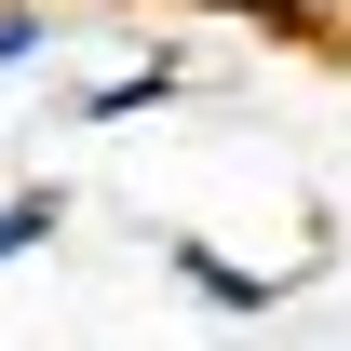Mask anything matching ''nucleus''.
<instances>
[{"mask_svg":"<svg viewBox=\"0 0 351 351\" xmlns=\"http://www.w3.org/2000/svg\"><path fill=\"white\" fill-rule=\"evenodd\" d=\"M217 14H243V27H284V41H324V14H311V0H217Z\"/></svg>","mask_w":351,"mask_h":351,"instance_id":"5","label":"nucleus"},{"mask_svg":"<svg viewBox=\"0 0 351 351\" xmlns=\"http://www.w3.org/2000/svg\"><path fill=\"white\" fill-rule=\"evenodd\" d=\"M311 14H324V27H338V14H351V0H311Z\"/></svg>","mask_w":351,"mask_h":351,"instance_id":"6","label":"nucleus"},{"mask_svg":"<svg viewBox=\"0 0 351 351\" xmlns=\"http://www.w3.org/2000/svg\"><path fill=\"white\" fill-rule=\"evenodd\" d=\"M54 230H68V189H54V176L41 189H0V257H41Z\"/></svg>","mask_w":351,"mask_h":351,"instance_id":"3","label":"nucleus"},{"mask_svg":"<svg viewBox=\"0 0 351 351\" xmlns=\"http://www.w3.org/2000/svg\"><path fill=\"white\" fill-rule=\"evenodd\" d=\"M162 270H176V284H189L203 311H243V324H257V311L284 298V270H243V257H217L203 230H162Z\"/></svg>","mask_w":351,"mask_h":351,"instance_id":"1","label":"nucleus"},{"mask_svg":"<svg viewBox=\"0 0 351 351\" xmlns=\"http://www.w3.org/2000/svg\"><path fill=\"white\" fill-rule=\"evenodd\" d=\"M189 95V54H135V68H108V82H82V122H149V108H176Z\"/></svg>","mask_w":351,"mask_h":351,"instance_id":"2","label":"nucleus"},{"mask_svg":"<svg viewBox=\"0 0 351 351\" xmlns=\"http://www.w3.org/2000/svg\"><path fill=\"white\" fill-rule=\"evenodd\" d=\"M41 54H54V14L41 0H0V82H27Z\"/></svg>","mask_w":351,"mask_h":351,"instance_id":"4","label":"nucleus"}]
</instances>
